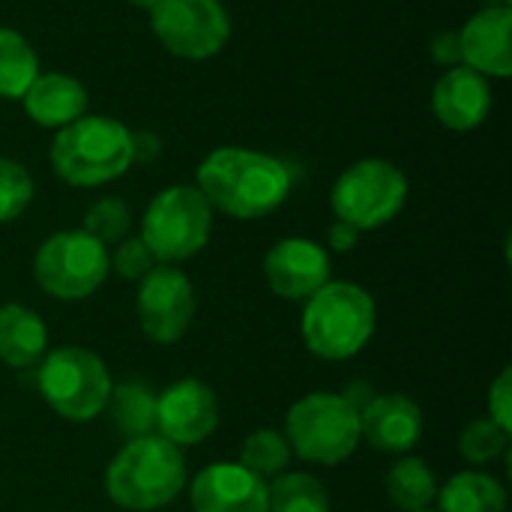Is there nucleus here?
<instances>
[{"instance_id": "nucleus-1", "label": "nucleus", "mask_w": 512, "mask_h": 512, "mask_svg": "<svg viewBox=\"0 0 512 512\" xmlns=\"http://www.w3.org/2000/svg\"><path fill=\"white\" fill-rule=\"evenodd\" d=\"M198 192L213 210L231 219H261L285 204L294 177L291 168L261 150L219 147L198 165Z\"/></svg>"}, {"instance_id": "nucleus-2", "label": "nucleus", "mask_w": 512, "mask_h": 512, "mask_svg": "<svg viewBox=\"0 0 512 512\" xmlns=\"http://www.w3.org/2000/svg\"><path fill=\"white\" fill-rule=\"evenodd\" d=\"M48 159L54 174L69 186H105L132 168V129L117 117L84 114L57 129Z\"/></svg>"}, {"instance_id": "nucleus-3", "label": "nucleus", "mask_w": 512, "mask_h": 512, "mask_svg": "<svg viewBox=\"0 0 512 512\" xmlns=\"http://www.w3.org/2000/svg\"><path fill=\"white\" fill-rule=\"evenodd\" d=\"M186 486V459L162 435L132 438L105 471L108 498L132 512L168 507Z\"/></svg>"}, {"instance_id": "nucleus-4", "label": "nucleus", "mask_w": 512, "mask_h": 512, "mask_svg": "<svg viewBox=\"0 0 512 512\" xmlns=\"http://www.w3.org/2000/svg\"><path fill=\"white\" fill-rule=\"evenodd\" d=\"M375 300L354 282H327L303 309V342L321 360L357 357L375 333Z\"/></svg>"}, {"instance_id": "nucleus-5", "label": "nucleus", "mask_w": 512, "mask_h": 512, "mask_svg": "<svg viewBox=\"0 0 512 512\" xmlns=\"http://www.w3.org/2000/svg\"><path fill=\"white\" fill-rule=\"evenodd\" d=\"M285 441L303 462L339 465L360 444V414L345 396L309 393L291 405Z\"/></svg>"}, {"instance_id": "nucleus-6", "label": "nucleus", "mask_w": 512, "mask_h": 512, "mask_svg": "<svg viewBox=\"0 0 512 512\" xmlns=\"http://www.w3.org/2000/svg\"><path fill=\"white\" fill-rule=\"evenodd\" d=\"M36 387L57 417L69 423H90L108 408L114 384L93 351L69 345L42 360Z\"/></svg>"}, {"instance_id": "nucleus-7", "label": "nucleus", "mask_w": 512, "mask_h": 512, "mask_svg": "<svg viewBox=\"0 0 512 512\" xmlns=\"http://www.w3.org/2000/svg\"><path fill=\"white\" fill-rule=\"evenodd\" d=\"M213 228V207L198 186H168L144 210L141 240L162 264H177L198 255Z\"/></svg>"}, {"instance_id": "nucleus-8", "label": "nucleus", "mask_w": 512, "mask_h": 512, "mask_svg": "<svg viewBox=\"0 0 512 512\" xmlns=\"http://www.w3.org/2000/svg\"><path fill=\"white\" fill-rule=\"evenodd\" d=\"M408 201V177L390 159H360L345 168L330 192V207L339 222L357 231H372L393 222Z\"/></svg>"}, {"instance_id": "nucleus-9", "label": "nucleus", "mask_w": 512, "mask_h": 512, "mask_svg": "<svg viewBox=\"0 0 512 512\" xmlns=\"http://www.w3.org/2000/svg\"><path fill=\"white\" fill-rule=\"evenodd\" d=\"M108 252L87 231L51 234L33 258V276L39 288L57 300H84L102 288L108 276Z\"/></svg>"}, {"instance_id": "nucleus-10", "label": "nucleus", "mask_w": 512, "mask_h": 512, "mask_svg": "<svg viewBox=\"0 0 512 512\" xmlns=\"http://www.w3.org/2000/svg\"><path fill=\"white\" fill-rule=\"evenodd\" d=\"M150 30L180 60L216 57L231 39V15L222 0H156Z\"/></svg>"}, {"instance_id": "nucleus-11", "label": "nucleus", "mask_w": 512, "mask_h": 512, "mask_svg": "<svg viewBox=\"0 0 512 512\" xmlns=\"http://www.w3.org/2000/svg\"><path fill=\"white\" fill-rule=\"evenodd\" d=\"M195 318V291L186 273L171 264L153 267L138 288V324L156 345L183 339Z\"/></svg>"}, {"instance_id": "nucleus-12", "label": "nucleus", "mask_w": 512, "mask_h": 512, "mask_svg": "<svg viewBox=\"0 0 512 512\" xmlns=\"http://www.w3.org/2000/svg\"><path fill=\"white\" fill-rule=\"evenodd\" d=\"M219 423L216 393L195 378H183L156 396V429L174 447H195L213 435Z\"/></svg>"}, {"instance_id": "nucleus-13", "label": "nucleus", "mask_w": 512, "mask_h": 512, "mask_svg": "<svg viewBox=\"0 0 512 512\" xmlns=\"http://www.w3.org/2000/svg\"><path fill=\"white\" fill-rule=\"evenodd\" d=\"M264 279L282 300H309L330 282V255L306 237L279 240L264 255Z\"/></svg>"}, {"instance_id": "nucleus-14", "label": "nucleus", "mask_w": 512, "mask_h": 512, "mask_svg": "<svg viewBox=\"0 0 512 512\" xmlns=\"http://www.w3.org/2000/svg\"><path fill=\"white\" fill-rule=\"evenodd\" d=\"M189 498L192 512H267V483L237 462H216L192 480Z\"/></svg>"}, {"instance_id": "nucleus-15", "label": "nucleus", "mask_w": 512, "mask_h": 512, "mask_svg": "<svg viewBox=\"0 0 512 512\" xmlns=\"http://www.w3.org/2000/svg\"><path fill=\"white\" fill-rule=\"evenodd\" d=\"M492 111V84L486 75L459 63L447 69L432 87V114L453 132H471L486 123Z\"/></svg>"}, {"instance_id": "nucleus-16", "label": "nucleus", "mask_w": 512, "mask_h": 512, "mask_svg": "<svg viewBox=\"0 0 512 512\" xmlns=\"http://www.w3.org/2000/svg\"><path fill=\"white\" fill-rule=\"evenodd\" d=\"M512 9L510 6H486L474 12L459 30L462 63L486 78H510L512 75Z\"/></svg>"}, {"instance_id": "nucleus-17", "label": "nucleus", "mask_w": 512, "mask_h": 512, "mask_svg": "<svg viewBox=\"0 0 512 512\" xmlns=\"http://www.w3.org/2000/svg\"><path fill=\"white\" fill-rule=\"evenodd\" d=\"M360 441L381 453H405L423 435V411L402 393L372 396L360 411Z\"/></svg>"}, {"instance_id": "nucleus-18", "label": "nucleus", "mask_w": 512, "mask_h": 512, "mask_svg": "<svg viewBox=\"0 0 512 512\" xmlns=\"http://www.w3.org/2000/svg\"><path fill=\"white\" fill-rule=\"evenodd\" d=\"M87 87L63 72H39L24 90L21 105L27 117L45 129H63L87 114Z\"/></svg>"}, {"instance_id": "nucleus-19", "label": "nucleus", "mask_w": 512, "mask_h": 512, "mask_svg": "<svg viewBox=\"0 0 512 512\" xmlns=\"http://www.w3.org/2000/svg\"><path fill=\"white\" fill-rule=\"evenodd\" d=\"M48 348V330L42 318L18 303L0 306V363L12 369H27L39 363Z\"/></svg>"}, {"instance_id": "nucleus-20", "label": "nucleus", "mask_w": 512, "mask_h": 512, "mask_svg": "<svg viewBox=\"0 0 512 512\" xmlns=\"http://www.w3.org/2000/svg\"><path fill=\"white\" fill-rule=\"evenodd\" d=\"M441 512H507V489L480 471H462L441 489Z\"/></svg>"}, {"instance_id": "nucleus-21", "label": "nucleus", "mask_w": 512, "mask_h": 512, "mask_svg": "<svg viewBox=\"0 0 512 512\" xmlns=\"http://www.w3.org/2000/svg\"><path fill=\"white\" fill-rule=\"evenodd\" d=\"M111 417L120 435L141 438V435H153L156 429V396L147 384L141 381H126L120 387H111Z\"/></svg>"}, {"instance_id": "nucleus-22", "label": "nucleus", "mask_w": 512, "mask_h": 512, "mask_svg": "<svg viewBox=\"0 0 512 512\" xmlns=\"http://www.w3.org/2000/svg\"><path fill=\"white\" fill-rule=\"evenodd\" d=\"M39 75L33 45L12 27H0V99H21Z\"/></svg>"}, {"instance_id": "nucleus-23", "label": "nucleus", "mask_w": 512, "mask_h": 512, "mask_svg": "<svg viewBox=\"0 0 512 512\" xmlns=\"http://www.w3.org/2000/svg\"><path fill=\"white\" fill-rule=\"evenodd\" d=\"M387 498L405 512L426 510L438 498L435 474L423 459H402L387 471Z\"/></svg>"}, {"instance_id": "nucleus-24", "label": "nucleus", "mask_w": 512, "mask_h": 512, "mask_svg": "<svg viewBox=\"0 0 512 512\" xmlns=\"http://www.w3.org/2000/svg\"><path fill=\"white\" fill-rule=\"evenodd\" d=\"M267 512H330V495L312 474H279L267 486Z\"/></svg>"}, {"instance_id": "nucleus-25", "label": "nucleus", "mask_w": 512, "mask_h": 512, "mask_svg": "<svg viewBox=\"0 0 512 512\" xmlns=\"http://www.w3.org/2000/svg\"><path fill=\"white\" fill-rule=\"evenodd\" d=\"M288 462H291V447L285 435L273 429H258L243 441L237 465H243L246 471L258 477H279L288 468Z\"/></svg>"}, {"instance_id": "nucleus-26", "label": "nucleus", "mask_w": 512, "mask_h": 512, "mask_svg": "<svg viewBox=\"0 0 512 512\" xmlns=\"http://www.w3.org/2000/svg\"><path fill=\"white\" fill-rule=\"evenodd\" d=\"M129 228H132V210H129V204L123 198H114L111 195V198H99L87 210L81 231H87L93 240H99L102 246H108V243L126 240Z\"/></svg>"}, {"instance_id": "nucleus-27", "label": "nucleus", "mask_w": 512, "mask_h": 512, "mask_svg": "<svg viewBox=\"0 0 512 512\" xmlns=\"http://www.w3.org/2000/svg\"><path fill=\"white\" fill-rule=\"evenodd\" d=\"M33 201V177L9 156H0V225L18 219Z\"/></svg>"}, {"instance_id": "nucleus-28", "label": "nucleus", "mask_w": 512, "mask_h": 512, "mask_svg": "<svg viewBox=\"0 0 512 512\" xmlns=\"http://www.w3.org/2000/svg\"><path fill=\"white\" fill-rule=\"evenodd\" d=\"M504 447H507V432L498 423H492L489 417L468 423L459 435V453L474 465L498 459L504 453Z\"/></svg>"}, {"instance_id": "nucleus-29", "label": "nucleus", "mask_w": 512, "mask_h": 512, "mask_svg": "<svg viewBox=\"0 0 512 512\" xmlns=\"http://www.w3.org/2000/svg\"><path fill=\"white\" fill-rule=\"evenodd\" d=\"M153 261H156V258L150 255V249L144 246L141 237H126V240H120L114 258H108V264H111V267L117 270V276L126 279V282L144 279V276L156 267Z\"/></svg>"}, {"instance_id": "nucleus-30", "label": "nucleus", "mask_w": 512, "mask_h": 512, "mask_svg": "<svg viewBox=\"0 0 512 512\" xmlns=\"http://www.w3.org/2000/svg\"><path fill=\"white\" fill-rule=\"evenodd\" d=\"M489 420L498 423L507 435L512 432V381H510V369H504L492 390H489Z\"/></svg>"}, {"instance_id": "nucleus-31", "label": "nucleus", "mask_w": 512, "mask_h": 512, "mask_svg": "<svg viewBox=\"0 0 512 512\" xmlns=\"http://www.w3.org/2000/svg\"><path fill=\"white\" fill-rule=\"evenodd\" d=\"M432 60H435V63H441V66H447V69L459 66V63H462L459 33H453V30L438 33V36L432 39Z\"/></svg>"}, {"instance_id": "nucleus-32", "label": "nucleus", "mask_w": 512, "mask_h": 512, "mask_svg": "<svg viewBox=\"0 0 512 512\" xmlns=\"http://www.w3.org/2000/svg\"><path fill=\"white\" fill-rule=\"evenodd\" d=\"M162 153V141L156 132L147 129H132V165L138 162H153Z\"/></svg>"}, {"instance_id": "nucleus-33", "label": "nucleus", "mask_w": 512, "mask_h": 512, "mask_svg": "<svg viewBox=\"0 0 512 512\" xmlns=\"http://www.w3.org/2000/svg\"><path fill=\"white\" fill-rule=\"evenodd\" d=\"M327 240H330V249H336V252H351V249L357 246V240H360V231H357L354 225L336 219V222L330 225Z\"/></svg>"}, {"instance_id": "nucleus-34", "label": "nucleus", "mask_w": 512, "mask_h": 512, "mask_svg": "<svg viewBox=\"0 0 512 512\" xmlns=\"http://www.w3.org/2000/svg\"><path fill=\"white\" fill-rule=\"evenodd\" d=\"M126 3H132V6H138V9H150L156 0H126Z\"/></svg>"}, {"instance_id": "nucleus-35", "label": "nucleus", "mask_w": 512, "mask_h": 512, "mask_svg": "<svg viewBox=\"0 0 512 512\" xmlns=\"http://www.w3.org/2000/svg\"><path fill=\"white\" fill-rule=\"evenodd\" d=\"M501 3H504V6H510V3H512V0H501Z\"/></svg>"}, {"instance_id": "nucleus-36", "label": "nucleus", "mask_w": 512, "mask_h": 512, "mask_svg": "<svg viewBox=\"0 0 512 512\" xmlns=\"http://www.w3.org/2000/svg\"><path fill=\"white\" fill-rule=\"evenodd\" d=\"M420 512H429V510H420Z\"/></svg>"}]
</instances>
